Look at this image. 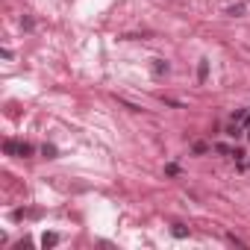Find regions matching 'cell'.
<instances>
[{"mask_svg": "<svg viewBox=\"0 0 250 250\" xmlns=\"http://www.w3.org/2000/svg\"><path fill=\"white\" fill-rule=\"evenodd\" d=\"M56 244H59V235H56V232H44V235H42V247H44V250H47V247H56Z\"/></svg>", "mask_w": 250, "mask_h": 250, "instance_id": "cell-4", "label": "cell"}, {"mask_svg": "<svg viewBox=\"0 0 250 250\" xmlns=\"http://www.w3.org/2000/svg\"><path fill=\"white\" fill-rule=\"evenodd\" d=\"M3 153H6V156H21V159H27V156H33V145H27V142H6V145H3Z\"/></svg>", "mask_w": 250, "mask_h": 250, "instance_id": "cell-1", "label": "cell"}, {"mask_svg": "<svg viewBox=\"0 0 250 250\" xmlns=\"http://www.w3.org/2000/svg\"><path fill=\"white\" fill-rule=\"evenodd\" d=\"M206 74H209V62H206V59H203V62H200V65H197V80H200V83H203V80H206Z\"/></svg>", "mask_w": 250, "mask_h": 250, "instance_id": "cell-6", "label": "cell"}, {"mask_svg": "<svg viewBox=\"0 0 250 250\" xmlns=\"http://www.w3.org/2000/svg\"><path fill=\"white\" fill-rule=\"evenodd\" d=\"M244 136H247V139H250V124H247V133H244Z\"/></svg>", "mask_w": 250, "mask_h": 250, "instance_id": "cell-10", "label": "cell"}, {"mask_svg": "<svg viewBox=\"0 0 250 250\" xmlns=\"http://www.w3.org/2000/svg\"><path fill=\"white\" fill-rule=\"evenodd\" d=\"M247 133V127H244V124H238V121H229V127H227V136L229 139H241Z\"/></svg>", "mask_w": 250, "mask_h": 250, "instance_id": "cell-2", "label": "cell"}, {"mask_svg": "<svg viewBox=\"0 0 250 250\" xmlns=\"http://www.w3.org/2000/svg\"><path fill=\"white\" fill-rule=\"evenodd\" d=\"M171 232H174V238H186V235H188V227H183V224H174V227H171Z\"/></svg>", "mask_w": 250, "mask_h": 250, "instance_id": "cell-5", "label": "cell"}, {"mask_svg": "<svg viewBox=\"0 0 250 250\" xmlns=\"http://www.w3.org/2000/svg\"><path fill=\"white\" fill-rule=\"evenodd\" d=\"M42 153H44L47 159H56V147H53V145H44V147H42Z\"/></svg>", "mask_w": 250, "mask_h": 250, "instance_id": "cell-7", "label": "cell"}, {"mask_svg": "<svg viewBox=\"0 0 250 250\" xmlns=\"http://www.w3.org/2000/svg\"><path fill=\"white\" fill-rule=\"evenodd\" d=\"M227 238H229V241H232V244H235V247H244V241H241V238H235V235H232V232H229V235H227Z\"/></svg>", "mask_w": 250, "mask_h": 250, "instance_id": "cell-9", "label": "cell"}, {"mask_svg": "<svg viewBox=\"0 0 250 250\" xmlns=\"http://www.w3.org/2000/svg\"><path fill=\"white\" fill-rule=\"evenodd\" d=\"M241 12H244V6H241V3H238V6H229V9H227V15H241Z\"/></svg>", "mask_w": 250, "mask_h": 250, "instance_id": "cell-8", "label": "cell"}, {"mask_svg": "<svg viewBox=\"0 0 250 250\" xmlns=\"http://www.w3.org/2000/svg\"><path fill=\"white\" fill-rule=\"evenodd\" d=\"M150 68H153V74H156V77H165V74H168V68H171V65H168V62H165V59H153V65H150Z\"/></svg>", "mask_w": 250, "mask_h": 250, "instance_id": "cell-3", "label": "cell"}]
</instances>
